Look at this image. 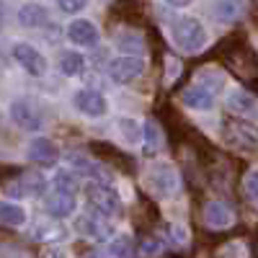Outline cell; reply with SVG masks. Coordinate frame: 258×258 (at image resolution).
<instances>
[{
    "mask_svg": "<svg viewBox=\"0 0 258 258\" xmlns=\"http://www.w3.org/2000/svg\"><path fill=\"white\" fill-rule=\"evenodd\" d=\"M170 36H173L176 47L186 54H197L207 47V31L202 26V21L197 18H176L173 24H170Z\"/></svg>",
    "mask_w": 258,
    "mask_h": 258,
    "instance_id": "6da1fadb",
    "label": "cell"
},
{
    "mask_svg": "<svg viewBox=\"0 0 258 258\" xmlns=\"http://www.w3.org/2000/svg\"><path fill=\"white\" fill-rule=\"evenodd\" d=\"M222 62L238 75L240 80H250L258 75V57L250 47L245 44H235V41H227V47L222 49Z\"/></svg>",
    "mask_w": 258,
    "mask_h": 258,
    "instance_id": "7a4b0ae2",
    "label": "cell"
},
{
    "mask_svg": "<svg viewBox=\"0 0 258 258\" xmlns=\"http://www.w3.org/2000/svg\"><path fill=\"white\" fill-rule=\"evenodd\" d=\"M225 142L232 147H240V150H258V129L248 121H238L232 119L225 124Z\"/></svg>",
    "mask_w": 258,
    "mask_h": 258,
    "instance_id": "3957f363",
    "label": "cell"
},
{
    "mask_svg": "<svg viewBox=\"0 0 258 258\" xmlns=\"http://www.w3.org/2000/svg\"><path fill=\"white\" fill-rule=\"evenodd\" d=\"M145 181H147V188L153 194H158V197H170V194L178 188V176H176V170L170 168L168 163L153 165Z\"/></svg>",
    "mask_w": 258,
    "mask_h": 258,
    "instance_id": "277c9868",
    "label": "cell"
},
{
    "mask_svg": "<svg viewBox=\"0 0 258 258\" xmlns=\"http://www.w3.org/2000/svg\"><path fill=\"white\" fill-rule=\"evenodd\" d=\"M145 70V62L140 57H116L109 62V75L116 83H132L135 78H140Z\"/></svg>",
    "mask_w": 258,
    "mask_h": 258,
    "instance_id": "5b68a950",
    "label": "cell"
},
{
    "mask_svg": "<svg viewBox=\"0 0 258 258\" xmlns=\"http://www.w3.org/2000/svg\"><path fill=\"white\" fill-rule=\"evenodd\" d=\"M13 57L18 59V64H21V68H24L29 75L41 78V75L47 73V59H44V54L36 52L31 44H16V47H13Z\"/></svg>",
    "mask_w": 258,
    "mask_h": 258,
    "instance_id": "8992f818",
    "label": "cell"
},
{
    "mask_svg": "<svg viewBox=\"0 0 258 258\" xmlns=\"http://www.w3.org/2000/svg\"><path fill=\"white\" fill-rule=\"evenodd\" d=\"M11 116H13V121L21 129H29V132L41 129V114H39V109H36L31 101H24V98L13 101L11 103Z\"/></svg>",
    "mask_w": 258,
    "mask_h": 258,
    "instance_id": "52a82bcc",
    "label": "cell"
},
{
    "mask_svg": "<svg viewBox=\"0 0 258 258\" xmlns=\"http://www.w3.org/2000/svg\"><path fill=\"white\" fill-rule=\"evenodd\" d=\"M73 103H75V109L85 116H103L106 114V98L98 91H91V88L78 91Z\"/></svg>",
    "mask_w": 258,
    "mask_h": 258,
    "instance_id": "ba28073f",
    "label": "cell"
},
{
    "mask_svg": "<svg viewBox=\"0 0 258 258\" xmlns=\"http://www.w3.org/2000/svg\"><path fill=\"white\" fill-rule=\"evenodd\" d=\"M44 207L52 217L62 220V217H70L73 209H75V194L73 191H64V188H57L52 191L49 197L44 199Z\"/></svg>",
    "mask_w": 258,
    "mask_h": 258,
    "instance_id": "9c48e42d",
    "label": "cell"
},
{
    "mask_svg": "<svg viewBox=\"0 0 258 258\" xmlns=\"http://www.w3.org/2000/svg\"><path fill=\"white\" fill-rule=\"evenodd\" d=\"M88 202H91L93 209H98L101 214H106V217H111V214L119 212L116 194L111 188H106V186H91L88 188Z\"/></svg>",
    "mask_w": 258,
    "mask_h": 258,
    "instance_id": "30bf717a",
    "label": "cell"
},
{
    "mask_svg": "<svg viewBox=\"0 0 258 258\" xmlns=\"http://www.w3.org/2000/svg\"><path fill=\"white\" fill-rule=\"evenodd\" d=\"M204 222H207L209 227L225 230V227H230V225L235 222V212H232V207L225 204V202H209V204L204 207Z\"/></svg>",
    "mask_w": 258,
    "mask_h": 258,
    "instance_id": "8fae6325",
    "label": "cell"
},
{
    "mask_svg": "<svg viewBox=\"0 0 258 258\" xmlns=\"http://www.w3.org/2000/svg\"><path fill=\"white\" fill-rule=\"evenodd\" d=\"M59 158V150L52 140L47 137H36L31 145H29V160L31 163H39V165H54Z\"/></svg>",
    "mask_w": 258,
    "mask_h": 258,
    "instance_id": "7c38bea8",
    "label": "cell"
},
{
    "mask_svg": "<svg viewBox=\"0 0 258 258\" xmlns=\"http://www.w3.org/2000/svg\"><path fill=\"white\" fill-rule=\"evenodd\" d=\"M68 36H70V41H75V44H80V47H96L98 44V29L85 18L73 21V24L68 26Z\"/></svg>",
    "mask_w": 258,
    "mask_h": 258,
    "instance_id": "4fadbf2b",
    "label": "cell"
},
{
    "mask_svg": "<svg viewBox=\"0 0 258 258\" xmlns=\"http://www.w3.org/2000/svg\"><path fill=\"white\" fill-rule=\"evenodd\" d=\"M41 188H44V178L36 176V173H24L16 183L6 186V191L11 194V197H34V194H39Z\"/></svg>",
    "mask_w": 258,
    "mask_h": 258,
    "instance_id": "5bb4252c",
    "label": "cell"
},
{
    "mask_svg": "<svg viewBox=\"0 0 258 258\" xmlns=\"http://www.w3.org/2000/svg\"><path fill=\"white\" fill-rule=\"evenodd\" d=\"M181 101L186 106H191V109H199V111L212 109V93L207 88H202V85H188V88H183Z\"/></svg>",
    "mask_w": 258,
    "mask_h": 258,
    "instance_id": "9a60e30c",
    "label": "cell"
},
{
    "mask_svg": "<svg viewBox=\"0 0 258 258\" xmlns=\"http://www.w3.org/2000/svg\"><path fill=\"white\" fill-rule=\"evenodd\" d=\"M47 18H49L47 8H41V6H36V3H29V6H24V8L18 11V24H21V26H29V29L44 26Z\"/></svg>",
    "mask_w": 258,
    "mask_h": 258,
    "instance_id": "2e32d148",
    "label": "cell"
},
{
    "mask_svg": "<svg viewBox=\"0 0 258 258\" xmlns=\"http://www.w3.org/2000/svg\"><path fill=\"white\" fill-rule=\"evenodd\" d=\"M145 142H147V147H145L147 155H158L160 150L165 147V137H163V129H160L158 121H147L145 124Z\"/></svg>",
    "mask_w": 258,
    "mask_h": 258,
    "instance_id": "e0dca14e",
    "label": "cell"
},
{
    "mask_svg": "<svg viewBox=\"0 0 258 258\" xmlns=\"http://www.w3.org/2000/svg\"><path fill=\"white\" fill-rule=\"evenodd\" d=\"M197 85H202V88H207V91H220L222 85H225V75L217 68L207 64V68H202L197 73Z\"/></svg>",
    "mask_w": 258,
    "mask_h": 258,
    "instance_id": "ac0fdd59",
    "label": "cell"
},
{
    "mask_svg": "<svg viewBox=\"0 0 258 258\" xmlns=\"http://www.w3.org/2000/svg\"><path fill=\"white\" fill-rule=\"evenodd\" d=\"M0 222L3 225H24L26 222V212L18 204L11 202H0Z\"/></svg>",
    "mask_w": 258,
    "mask_h": 258,
    "instance_id": "d6986e66",
    "label": "cell"
},
{
    "mask_svg": "<svg viewBox=\"0 0 258 258\" xmlns=\"http://www.w3.org/2000/svg\"><path fill=\"white\" fill-rule=\"evenodd\" d=\"M227 109L235 111V114H248L253 111V96L245 93V91H232L227 96Z\"/></svg>",
    "mask_w": 258,
    "mask_h": 258,
    "instance_id": "ffe728a7",
    "label": "cell"
},
{
    "mask_svg": "<svg viewBox=\"0 0 258 258\" xmlns=\"http://www.w3.org/2000/svg\"><path fill=\"white\" fill-rule=\"evenodd\" d=\"M240 11H243L240 0H217V3H214V16H217L220 21H232V18H238Z\"/></svg>",
    "mask_w": 258,
    "mask_h": 258,
    "instance_id": "44dd1931",
    "label": "cell"
},
{
    "mask_svg": "<svg viewBox=\"0 0 258 258\" xmlns=\"http://www.w3.org/2000/svg\"><path fill=\"white\" fill-rule=\"evenodd\" d=\"M83 64H85V59L78 52H62L59 54V70H62V75H78L83 70Z\"/></svg>",
    "mask_w": 258,
    "mask_h": 258,
    "instance_id": "7402d4cb",
    "label": "cell"
},
{
    "mask_svg": "<svg viewBox=\"0 0 258 258\" xmlns=\"http://www.w3.org/2000/svg\"><path fill=\"white\" fill-rule=\"evenodd\" d=\"M75 227H78V232L88 235V238H93V240H103V238H106L103 227H101L96 220H91V217H80V220L75 222Z\"/></svg>",
    "mask_w": 258,
    "mask_h": 258,
    "instance_id": "603a6c76",
    "label": "cell"
},
{
    "mask_svg": "<svg viewBox=\"0 0 258 258\" xmlns=\"http://www.w3.org/2000/svg\"><path fill=\"white\" fill-rule=\"evenodd\" d=\"M106 253H109V258H129L132 255V240L129 238H116V240L109 243Z\"/></svg>",
    "mask_w": 258,
    "mask_h": 258,
    "instance_id": "cb8c5ba5",
    "label": "cell"
},
{
    "mask_svg": "<svg viewBox=\"0 0 258 258\" xmlns=\"http://www.w3.org/2000/svg\"><path fill=\"white\" fill-rule=\"evenodd\" d=\"M119 132H121L124 142H129V145L140 142V124L135 119H119Z\"/></svg>",
    "mask_w": 258,
    "mask_h": 258,
    "instance_id": "d4e9b609",
    "label": "cell"
},
{
    "mask_svg": "<svg viewBox=\"0 0 258 258\" xmlns=\"http://www.w3.org/2000/svg\"><path fill=\"white\" fill-rule=\"evenodd\" d=\"M243 188L248 199H258V170H248L243 178Z\"/></svg>",
    "mask_w": 258,
    "mask_h": 258,
    "instance_id": "484cf974",
    "label": "cell"
},
{
    "mask_svg": "<svg viewBox=\"0 0 258 258\" xmlns=\"http://www.w3.org/2000/svg\"><path fill=\"white\" fill-rule=\"evenodd\" d=\"M222 258H248V248L240 240H235V243L222 248Z\"/></svg>",
    "mask_w": 258,
    "mask_h": 258,
    "instance_id": "4316f807",
    "label": "cell"
},
{
    "mask_svg": "<svg viewBox=\"0 0 258 258\" xmlns=\"http://www.w3.org/2000/svg\"><path fill=\"white\" fill-rule=\"evenodd\" d=\"M116 41H119V47H124V49H129V47H132V49H142V39L137 36V34H119L116 36Z\"/></svg>",
    "mask_w": 258,
    "mask_h": 258,
    "instance_id": "83f0119b",
    "label": "cell"
},
{
    "mask_svg": "<svg viewBox=\"0 0 258 258\" xmlns=\"http://www.w3.org/2000/svg\"><path fill=\"white\" fill-rule=\"evenodd\" d=\"M163 250V245H160V240H155V238H147V240H142V245H140V253L142 255H158Z\"/></svg>",
    "mask_w": 258,
    "mask_h": 258,
    "instance_id": "f1b7e54d",
    "label": "cell"
},
{
    "mask_svg": "<svg viewBox=\"0 0 258 258\" xmlns=\"http://www.w3.org/2000/svg\"><path fill=\"white\" fill-rule=\"evenodd\" d=\"M168 238L173 240V243H178V245H183V243L188 240V232H186L181 225H173V227L168 230Z\"/></svg>",
    "mask_w": 258,
    "mask_h": 258,
    "instance_id": "f546056e",
    "label": "cell"
},
{
    "mask_svg": "<svg viewBox=\"0 0 258 258\" xmlns=\"http://www.w3.org/2000/svg\"><path fill=\"white\" fill-rule=\"evenodd\" d=\"M57 3L64 13H78V11L85 8V0H57Z\"/></svg>",
    "mask_w": 258,
    "mask_h": 258,
    "instance_id": "4dcf8cb0",
    "label": "cell"
},
{
    "mask_svg": "<svg viewBox=\"0 0 258 258\" xmlns=\"http://www.w3.org/2000/svg\"><path fill=\"white\" fill-rule=\"evenodd\" d=\"M54 183H57L59 188H64V191H75V178H73L70 173H59Z\"/></svg>",
    "mask_w": 258,
    "mask_h": 258,
    "instance_id": "1f68e13d",
    "label": "cell"
},
{
    "mask_svg": "<svg viewBox=\"0 0 258 258\" xmlns=\"http://www.w3.org/2000/svg\"><path fill=\"white\" fill-rule=\"evenodd\" d=\"M165 64H168V68H165L168 78H176V75H178V70H181V62H178V59H168Z\"/></svg>",
    "mask_w": 258,
    "mask_h": 258,
    "instance_id": "d6a6232c",
    "label": "cell"
},
{
    "mask_svg": "<svg viewBox=\"0 0 258 258\" xmlns=\"http://www.w3.org/2000/svg\"><path fill=\"white\" fill-rule=\"evenodd\" d=\"M165 3L170 8H186V6H191V0H165Z\"/></svg>",
    "mask_w": 258,
    "mask_h": 258,
    "instance_id": "836d02e7",
    "label": "cell"
},
{
    "mask_svg": "<svg viewBox=\"0 0 258 258\" xmlns=\"http://www.w3.org/2000/svg\"><path fill=\"white\" fill-rule=\"evenodd\" d=\"M0 21H3V3H0Z\"/></svg>",
    "mask_w": 258,
    "mask_h": 258,
    "instance_id": "e575fe53",
    "label": "cell"
}]
</instances>
